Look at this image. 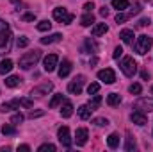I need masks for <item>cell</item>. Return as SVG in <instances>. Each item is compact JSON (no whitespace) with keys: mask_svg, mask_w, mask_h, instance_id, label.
<instances>
[{"mask_svg":"<svg viewBox=\"0 0 153 152\" xmlns=\"http://www.w3.org/2000/svg\"><path fill=\"white\" fill-rule=\"evenodd\" d=\"M39 59H41V50L27 52V54H23V56L20 57V68H23V70H30L32 66H36V63H38Z\"/></svg>","mask_w":153,"mask_h":152,"instance_id":"1","label":"cell"},{"mask_svg":"<svg viewBox=\"0 0 153 152\" xmlns=\"http://www.w3.org/2000/svg\"><path fill=\"white\" fill-rule=\"evenodd\" d=\"M152 45H153V38L146 36V34H143V36H139V38H137L135 45H134V48H135V52H137V54L144 56V54L152 48Z\"/></svg>","mask_w":153,"mask_h":152,"instance_id":"2","label":"cell"},{"mask_svg":"<svg viewBox=\"0 0 153 152\" xmlns=\"http://www.w3.org/2000/svg\"><path fill=\"white\" fill-rule=\"evenodd\" d=\"M119 68H121V72L126 77H134L135 72H137V63L134 61V57H123Z\"/></svg>","mask_w":153,"mask_h":152,"instance_id":"3","label":"cell"},{"mask_svg":"<svg viewBox=\"0 0 153 152\" xmlns=\"http://www.w3.org/2000/svg\"><path fill=\"white\" fill-rule=\"evenodd\" d=\"M53 18H55L57 22H61V23H71L75 16H73L71 13H68L64 7H55V9H53Z\"/></svg>","mask_w":153,"mask_h":152,"instance_id":"4","label":"cell"},{"mask_svg":"<svg viewBox=\"0 0 153 152\" xmlns=\"http://www.w3.org/2000/svg\"><path fill=\"white\" fill-rule=\"evenodd\" d=\"M84 81H85V77H84V75H76L75 79L68 84V91H70V93H73V95H80V93H82Z\"/></svg>","mask_w":153,"mask_h":152,"instance_id":"5","label":"cell"},{"mask_svg":"<svg viewBox=\"0 0 153 152\" xmlns=\"http://www.w3.org/2000/svg\"><path fill=\"white\" fill-rule=\"evenodd\" d=\"M11 39H13V36H11L9 29L0 31V54H4L11 48Z\"/></svg>","mask_w":153,"mask_h":152,"instance_id":"6","label":"cell"},{"mask_svg":"<svg viewBox=\"0 0 153 152\" xmlns=\"http://www.w3.org/2000/svg\"><path fill=\"white\" fill-rule=\"evenodd\" d=\"M57 65H59L57 54H50V56H46V57L43 59V68H45V72H53V70L57 68Z\"/></svg>","mask_w":153,"mask_h":152,"instance_id":"7","label":"cell"},{"mask_svg":"<svg viewBox=\"0 0 153 152\" xmlns=\"http://www.w3.org/2000/svg\"><path fill=\"white\" fill-rule=\"evenodd\" d=\"M57 136H59V141H61V145L62 147H71V136H70V129L68 127H61L59 131H57Z\"/></svg>","mask_w":153,"mask_h":152,"instance_id":"8","label":"cell"},{"mask_svg":"<svg viewBox=\"0 0 153 152\" xmlns=\"http://www.w3.org/2000/svg\"><path fill=\"white\" fill-rule=\"evenodd\" d=\"M98 79H100L102 82H105V84H112L116 81V74H114V70L105 68V70H100V72H98Z\"/></svg>","mask_w":153,"mask_h":152,"instance_id":"9","label":"cell"},{"mask_svg":"<svg viewBox=\"0 0 153 152\" xmlns=\"http://www.w3.org/2000/svg\"><path fill=\"white\" fill-rule=\"evenodd\" d=\"M52 88H53L52 82H45V84H41V86H36V88L30 91V95H32V97H43V95H48V91H52Z\"/></svg>","mask_w":153,"mask_h":152,"instance_id":"10","label":"cell"},{"mask_svg":"<svg viewBox=\"0 0 153 152\" xmlns=\"http://www.w3.org/2000/svg\"><path fill=\"white\" fill-rule=\"evenodd\" d=\"M135 108L141 109V111H153V99H148V97L139 99L137 104H135Z\"/></svg>","mask_w":153,"mask_h":152,"instance_id":"11","label":"cell"},{"mask_svg":"<svg viewBox=\"0 0 153 152\" xmlns=\"http://www.w3.org/2000/svg\"><path fill=\"white\" fill-rule=\"evenodd\" d=\"M130 118H132V122H134V123H137V125H144V123H148V118H146V114H144V111H141V109L134 111Z\"/></svg>","mask_w":153,"mask_h":152,"instance_id":"12","label":"cell"},{"mask_svg":"<svg viewBox=\"0 0 153 152\" xmlns=\"http://www.w3.org/2000/svg\"><path fill=\"white\" fill-rule=\"evenodd\" d=\"M87 138H89V132H87V129H76V138H75V141H76V145H85L87 143Z\"/></svg>","mask_w":153,"mask_h":152,"instance_id":"13","label":"cell"},{"mask_svg":"<svg viewBox=\"0 0 153 152\" xmlns=\"http://www.w3.org/2000/svg\"><path fill=\"white\" fill-rule=\"evenodd\" d=\"M119 38L123 43H134V31H130V29H123L121 32H119Z\"/></svg>","mask_w":153,"mask_h":152,"instance_id":"14","label":"cell"},{"mask_svg":"<svg viewBox=\"0 0 153 152\" xmlns=\"http://www.w3.org/2000/svg\"><path fill=\"white\" fill-rule=\"evenodd\" d=\"M61 114H62L64 118H70V116L73 114V104H71L70 100H66V102L61 106Z\"/></svg>","mask_w":153,"mask_h":152,"instance_id":"15","label":"cell"},{"mask_svg":"<svg viewBox=\"0 0 153 152\" xmlns=\"http://www.w3.org/2000/svg\"><path fill=\"white\" fill-rule=\"evenodd\" d=\"M71 72V63L68 59L62 61V65L59 66V77H68V74Z\"/></svg>","mask_w":153,"mask_h":152,"instance_id":"16","label":"cell"},{"mask_svg":"<svg viewBox=\"0 0 153 152\" xmlns=\"http://www.w3.org/2000/svg\"><path fill=\"white\" fill-rule=\"evenodd\" d=\"M62 36L59 34V32H55V34H50V36H45V38H41V43L43 45H52V43H57V41H61Z\"/></svg>","mask_w":153,"mask_h":152,"instance_id":"17","label":"cell"},{"mask_svg":"<svg viewBox=\"0 0 153 152\" xmlns=\"http://www.w3.org/2000/svg\"><path fill=\"white\" fill-rule=\"evenodd\" d=\"M109 31V27H107V23H96L94 27H93V36H102V34H105Z\"/></svg>","mask_w":153,"mask_h":152,"instance_id":"18","label":"cell"},{"mask_svg":"<svg viewBox=\"0 0 153 152\" xmlns=\"http://www.w3.org/2000/svg\"><path fill=\"white\" fill-rule=\"evenodd\" d=\"M93 23H94L93 13H85V14L80 18V25H82V27H89V25H93Z\"/></svg>","mask_w":153,"mask_h":152,"instance_id":"19","label":"cell"},{"mask_svg":"<svg viewBox=\"0 0 153 152\" xmlns=\"http://www.w3.org/2000/svg\"><path fill=\"white\" fill-rule=\"evenodd\" d=\"M11 70H13V61H11V59H4V61L0 63V74L5 75V74H9Z\"/></svg>","mask_w":153,"mask_h":152,"instance_id":"20","label":"cell"},{"mask_svg":"<svg viewBox=\"0 0 153 152\" xmlns=\"http://www.w3.org/2000/svg\"><path fill=\"white\" fill-rule=\"evenodd\" d=\"M76 111H78V116H80L82 120H87V118H91V108H89V106H85V104H84V106H80Z\"/></svg>","mask_w":153,"mask_h":152,"instance_id":"21","label":"cell"},{"mask_svg":"<svg viewBox=\"0 0 153 152\" xmlns=\"http://www.w3.org/2000/svg\"><path fill=\"white\" fill-rule=\"evenodd\" d=\"M20 82H22V79L18 75H11L5 79V86H9V88H16V86H20Z\"/></svg>","mask_w":153,"mask_h":152,"instance_id":"22","label":"cell"},{"mask_svg":"<svg viewBox=\"0 0 153 152\" xmlns=\"http://www.w3.org/2000/svg\"><path fill=\"white\" fill-rule=\"evenodd\" d=\"M62 102H64V95H62V93H57V95H53V99L50 100L48 106H50V108H57V106L62 104Z\"/></svg>","mask_w":153,"mask_h":152,"instance_id":"23","label":"cell"},{"mask_svg":"<svg viewBox=\"0 0 153 152\" xmlns=\"http://www.w3.org/2000/svg\"><path fill=\"white\" fill-rule=\"evenodd\" d=\"M100 104H102V97H100V95H94V97L89 100V104H87V106L91 108V111H94V109H98V108H100Z\"/></svg>","mask_w":153,"mask_h":152,"instance_id":"24","label":"cell"},{"mask_svg":"<svg viewBox=\"0 0 153 152\" xmlns=\"http://www.w3.org/2000/svg\"><path fill=\"white\" fill-rule=\"evenodd\" d=\"M135 149V138L132 136V134H128L126 136V145H125V150L126 152H132Z\"/></svg>","mask_w":153,"mask_h":152,"instance_id":"25","label":"cell"},{"mask_svg":"<svg viewBox=\"0 0 153 152\" xmlns=\"http://www.w3.org/2000/svg\"><path fill=\"white\" fill-rule=\"evenodd\" d=\"M119 102H121V97H119L117 93H111V95L107 97V104H109V106H117Z\"/></svg>","mask_w":153,"mask_h":152,"instance_id":"26","label":"cell"},{"mask_svg":"<svg viewBox=\"0 0 153 152\" xmlns=\"http://www.w3.org/2000/svg\"><path fill=\"white\" fill-rule=\"evenodd\" d=\"M107 145H109L111 149H116V147L119 145V136H117V134H111V136L107 138Z\"/></svg>","mask_w":153,"mask_h":152,"instance_id":"27","label":"cell"},{"mask_svg":"<svg viewBox=\"0 0 153 152\" xmlns=\"http://www.w3.org/2000/svg\"><path fill=\"white\" fill-rule=\"evenodd\" d=\"M112 5H114V9L123 11V9H126L130 4H128V0H112Z\"/></svg>","mask_w":153,"mask_h":152,"instance_id":"28","label":"cell"},{"mask_svg":"<svg viewBox=\"0 0 153 152\" xmlns=\"http://www.w3.org/2000/svg\"><path fill=\"white\" fill-rule=\"evenodd\" d=\"M2 132H4V134H7V136L16 134V127H14V123H5V125L2 127Z\"/></svg>","mask_w":153,"mask_h":152,"instance_id":"29","label":"cell"},{"mask_svg":"<svg viewBox=\"0 0 153 152\" xmlns=\"http://www.w3.org/2000/svg\"><path fill=\"white\" fill-rule=\"evenodd\" d=\"M36 27H38V31H41V32H46V31L52 29V23H50L48 20H43V22H39Z\"/></svg>","mask_w":153,"mask_h":152,"instance_id":"30","label":"cell"},{"mask_svg":"<svg viewBox=\"0 0 153 152\" xmlns=\"http://www.w3.org/2000/svg\"><path fill=\"white\" fill-rule=\"evenodd\" d=\"M98 90H100V84H98V82H91V84L87 86V93H89V95L98 93Z\"/></svg>","mask_w":153,"mask_h":152,"instance_id":"31","label":"cell"},{"mask_svg":"<svg viewBox=\"0 0 153 152\" xmlns=\"http://www.w3.org/2000/svg\"><path fill=\"white\" fill-rule=\"evenodd\" d=\"M23 122V114L22 113H14L11 116V123H14V125H18V123H22Z\"/></svg>","mask_w":153,"mask_h":152,"instance_id":"32","label":"cell"},{"mask_svg":"<svg viewBox=\"0 0 153 152\" xmlns=\"http://www.w3.org/2000/svg\"><path fill=\"white\" fill-rule=\"evenodd\" d=\"M39 152H55V145H52V143H45V145H41L38 149Z\"/></svg>","mask_w":153,"mask_h":152,"instance_id":"33","label":"cell"},{"mask_svg":"<svg viewBox=\"0 0 153 152\" xmlns=\"http://www.w3.org/2000/svg\"><path fill=\"white\" fill-rule=\"evenodd\" d=\"M128 91H130L132 95H141V91H143V88H141V84H132V86L128 88Z\"/></svg>","mask_w":153,"mask_h":152,"instance_id":"34","label":"cell"},{"mask_svg":"<svg viewBox=\"0 0 153 152\" xmlns=\"http://www.w3.org/2000/svg\"><path fill=\"white\" fill-rule=\"evenodd\" d=\"M85 47H87L89 50H93V52H96V50H98V47H96V43H94L93 39H85Z\"/></svg>","mask_w":153,"mask_h":152,"instance_id":"35","label":"cell"},{"mask_svg":"<svg viewBox=\"0 0 153 152\" xmlns=\"http://www.w3.org/2000/svg\"><path fill=\"white\" fill-rule=\"evenodd\" d=\"M94 125H98V127L109 125V120H107V118H94Z\"/></svg>","mask_w":153,"mask_h":152,"instance_id":"36","label":"cell"},{"mask_svg":"<svg viewBox=\"0 0 153 152\" xmlns=\"http://www.w3.org/2000/svg\"><path fill=\"white\" fill-rule=\"evenodd\" d=\"M128 18H130V16H128V14H123V13H117V14H116V22H117V23H123V22L128 20Z\"/></svg>","mask_w":153,"mask_h":152,"instance_id":"37","label":"cell"},{"mask_svg":"<svg viewBox=\"0 0 153 152\" xmlns=\"http://www.w3.org/2000/svg\"><path fill=\"white\" fill-rule=\"evenodd\" d=\"M27 45H29V38H25V36L18 38V47H20V48H23V47H27Z\"/></svg>","mask_w":153,"mask_h":152,"instance_id":"38","label":"cell"},{"mask_svg":"<svg viewBox=\"0 0 153 152\" xmlns=\"http://www.w3.org/2000/svg\"><path fill=\"white\" fill-rule=\"evenodd\" d=\"M20 106H25V108H32V100H29V99H20Z\"/></svg>","mask_w":153,"mask_h":152,"instance_id":"39","label":"cell"},{"mask_svg":"<svg viewBox=\"0 0 153 152\" xmlns=\"http://www.w3.org/2000/svg\"><path fill=\"white\" fill-rule=\"evenodd\" d=\"M121 54H123V48H121V47H116L112 57H114V59H119V57H121Z\"/></svg>","mask_w":153,"mask_h":152,"instance_id":"40","label":"cell"},{"mask_svg":"<svg viewBox=\"0 0 153 152\" xmlns=\"http://www.w3.org/2000/svg\"><path fill=\"white\" fill-rule=\"evenodd\" d=\"M93 9H94V4H93V2H87V4H84V11H85V13H91Z\"/></svg>","mask_w":153,"mask_h":152,"instance_id":"41","label":"cell"},{"mask_svg":"<svg viewBox=\"0 0 153 152\" xmlns=\"http://www.w3.org/2000/svg\"><path fill=\"white\" fill-rule=\"evenodd\" d=\"M146 25H150V20H148V18H143V20L139 22V27H146Z\"/></svg>","mask_w":153,"mask_h":152,"instance_id":"42","label":"cell"},{"mask_svg":"<svg viewBox=\"0 0 153 152\" xmlns=\"http://www.w3.org/2000/svg\"><path fill=\"white\" fill-rule=\"evenodd\" d=\"M34 18H36L34 14H25V16H23V20H25V22H34Z\"/></svg>","mask_w":153,"mask_h":152,"instance_id":"43","label":"cell"},{"mask_svg":"<svg viewBox=\"0 0 153 152\" xmlns=\"http://www.w3.org/2000/svg\"><path fill=\"white\" fill-rule=\"evenodd\" d=\"M5 29H9V25H7V22H4V20H0V31H5Z\"/></svg>","mask_w":153,"mask_h":152,"instance_id":"44","label":"cell"},{"mask_svg":"<svg viewBox=\"0 0 153 152\" xmlns=\"http://www.w3.org/2000/svg\"><path fill=\"white\" fill-rule=\"evenodd\" d=\"M18 150H22V152H29V150H30V147H29V145H20V147H18Z\"/></svg>","mask_w":153,"mask_h":152,"instance_id":"45","label":"cell"},{"mask_svg":"<svg viewBox=\"0 0 153 152\" xmlns=\"http://www.w3.org/2000/svg\"><path fill=\"white\" fill-rule=\"evenodd\" d=\"M100 14H102V16H107V14H109V9H107V7L103 5V7L100 9Z\"/></svg>","mask_w":153,"mask_h":152,"instance_id":"46","label":"cell"},{"mask_svg":"<svg viewBox=\"0 0 153 152\" xmlns=\"http://www.w3.org/2000/svg\"><path fill=\"white\" fill-rule=\"evenodd\" d=\"M41 114H43V111H30L29 116H30V118H34V116H41Z\"/></svg>","mask_w":153,"mask_h":152,"instance_id":"47","label":"cell"},{"mask_svg":"<svg viewBox=\"0 0 153 152\" xmlns=\"http://www.w3.org/2000/svg\"><path fill=\"white\" fill-rule=\"evenodd\" d=\"M141 77L146 81V79H150V74H148V72H143V74H141Z\"/></svg>","mask_w":153,"mask_h":152,"instance_id":"48","label":"cell"},{"mask_svg":"<svg viewBox=\"0 0 153 152\" xmlns=\"http://www.w3.org/2000/svg\"><path fill=\"white\" fill-rule=\"evenodd\" d=\"M152 95H153V86H152Z\"/></svg>","mask_w":153,"mask_h":152,"instance_id":"49","label":"cell"}]
</instances>
